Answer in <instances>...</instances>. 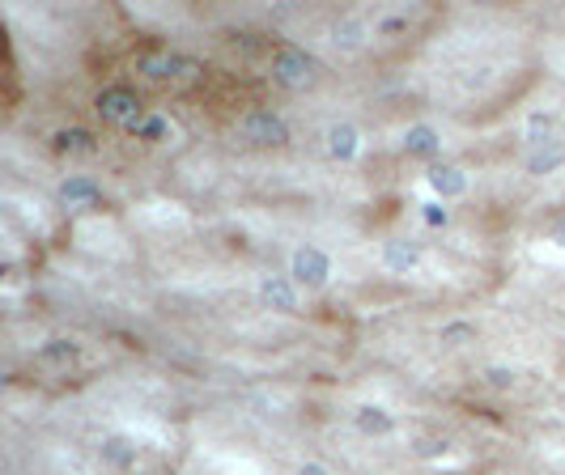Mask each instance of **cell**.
Instances as JSON below:
<instances>
[{
    "instance_id": "1",
    "label": "cell",
    "mask_w": 565,
    "mask_h": 475,
    "mask_svg": "<svg viewBox=\"0 0 565 475\" xmlns=\"http://www.w3.org/2000/svg\"><path fill=\"white\" fill-rule=\"evenodd\" d=\"M273 82L289 89V94H302V89H311L319 82V60L311 52H302V47H281L277 60H273Z\"/></svg>"
},
{
    "instance_id": "2",
    "label": "cell",
    "mask_w": 565,
    "mask_h": 475,
    "mask_svg": "<svg viewBox=\"0 0 565 475\" xmlns=\"http://www.w3.org/2000/svg\"><path fill=\"white\" fill-rule=\"evenodd\" d=\"M94 111L103 115V123H115V128H124V132H132L145 119L141 94L128 89V85H107V89L94 98Z\"/></svg>"
},
{
    "instance_id": "3",
    "label": "cell",
    "mask_w": 565,
    "mask_h": 475,
    "mask_svg": "<svg viewBox=\"0 0 565 475\" xmlns=\"http://www.w3.org/2000/svg\"><path fill=\"white\" fill-rule=\"evenodd\" d=\"M238 132L255 149H281V144H289V123L277 111H247L238 119Z\"/></svg>"
},
{
    "instance_id": "4",
    "label": "cell",
    "mask_w": 565,
    "mask_h": 475,
    "mask_svg": "<svg viewBox=\"0 0 565 475\" xmlns=\"http://www.w3.org/2000/svg\"><path fill=\"white\" fill-rule=\"evenodd\" d=\"M137 68L149 73L153 82H170V77H200L204 73V64L192 56H174V52H145L137 60Z\"/></svg>"
},
{
    "instance_id": "5",
    "label": "cell",
    "mask_w": 565,
    "mask_h": 475,
    "mask_svg": "<svg viewBox=\"0 0 565 475\" xmlns=\"http://www.w3.org/2000/svg\"><path fill=\"white\" fill-rule=\"evenodd\" d=\"M289 277L307 289H323L328 277H332V259L319 251V247H298L294 259H289Z\"/></svg>"
},
{
    "instance_id": "6",
    "label": "cell",
    "mask_w": 565,
    "mask_h": 475,
    "mask_svg": "<svg viewBox=\"0 0 565 475\" xmlns=\"http://www.w3.org/2000/svg\"><path fill=\"white\" fill-rule=\"evenodd\" d=\"M259 298H264V306L281 310V314H294V310H298V289H294V280H285V277L259 280Z\"/></svg>"
},
{
    "instance_id": "7",
    "label": "cell",
    "mask_w": 565,
    "mask_h": 475,
    "mask_svg": "<svg viewBox=\"0 0 565 475\" xmlns=\"http://www.w3.org/2000/svg\"><path fill=\"white\" fill-rule=\"evenodd\" d=\"M60 204H68V208H82V204H98L103 199V187L94 183V179H85V174H73V179H64L60 183Z\"/></svg>"
},
{
    "instance_id": "8",
    "label": "cell",
    "mask_w": 565,
    "mask_h": 475,
    "mask_svg": "<svg viewBox=\"0 0 565 475\" xmlns=\"http://www.w3.org/2000/svg\"><path fill=\"white\" fill-rule=\"evenodd\" d=\"M404 153H408V158H438V153H443V137H438L429 123H413V128L404 132Z\"/></svg>"
},
{
    "instance_id": "9",
    "label": "cell",
    "mask_w": 565,
    "mask_h": 475,
    "mask_svg": "<svg viewBox=\"0 0 565 475\" xmlns=\"http://www.w3.org/2000/svg\"><path fill=\"white\" fill-rule=\"evenodd\" d=\"M56 153H68V158H89V153H98V140L94 132H85V128H64L56 132Z\"/></svg>"
},
{
    "instance_id": "10",
    "label": "cell",
    "mask_w": 565,
    "mask_h": 475,
    "mask_svg": "<svg viewBox=\"0 0 565 475\" xmlns=\"http://www.w3.org/2000/svg\"><path fill=\"white\" fill-rule=\"evenodd\" d=\"M429 187L443 199H455L468 192V179H463V170H455V166H434L429 170Z\"/></svg>"
},
{
    "instance_id": "11",
    "label": "cell",
    "mask_w": 565,
    "mask_h": 475,
    "mask_svg": "<svg viewBox=\"0 0 565 475\" xmlns=\"http://www.w3.org/2000/svg\"><path fill=\"white\" fill-rule=\"evenodd\" d=\"M328 153H332L337 162H349V158L358 153V128H353V123H332V128H328Z\"/></svg>"
},
{
    "instance_id": "12",
    "label": "cell",
    "mask_w": 565,
    "mask_h": 475,
    "mask_svg": "<svg viewBox=\"0 0 565 475\" xmlns=\"http://www.w3.org/2000/svg\"><path fill=\"white\" fill-rule=\"evenodd\" d=\"M562 162H565L562 140H548V144H540V149H532V153H527V170H532V174H553Z\"/></svg>"
},
{
    "instance_id": "13",
    "label": "cell",
    "mask_w": 565,
    "mask_h": 475,
    "mask_svg": "<svg viewBox=\"0 0 565 475\" xmlns=\"http://www.w3.org/2000/svg\"><path fill=\"white\" fill-rule=\"evenodd\" d=\"M358 429L383 438V433H392V429H396V420L387 417L383 408H374V403H362V408H358Z\"/></svg>"
},
{
    "instance_id": "14",
    "label": "cell",
    "mask_w": 565,
    "mask_h": 475,
    "mask_svg": "<svg viewBox=\"0 0 565 475\" xmlns=\"http://www.w3.org/2000/svg\"><path fill=\"white\" fill-rule=\"evenodd\" d=\"M383 263L392 268V272H408V268H417V247H408V242H383Z\"/></svg>"
},
{
    "instance_id": "15",
    "label": "cell",
    "mask_w": 565,
    "mask_h": 475,
    "mask_svg": "<svg viewBox=\"0 0 565 475\" xmlns=\"http://www.w3.org/2000/svg\"><path fill=\"white\" fill-rule=\"evenodd\" d=\"M77 344L73 339H47L43 344V361H52V365H68V361H77Z\"/></svg>"
},
{
    "instance_id": "16",
    "label": "cell",
    "mask_w": 565,
    "mask_h": 475,
    "mask_svg": "<svg viewBox=\"0 0 565 475\" xmlns=\"http://www.w3.org/2000/svg\"><path fill=\"white\" fill-rule=\"evenodd\" d=\"M548 140H553V115L536 111L532 119H527V144L540 149V144H548Z\"/></svg>"
},
{
    "instance_id": "17",
    "label": "cell",
    "mask_w": 565,
    "mask_h": 475,
    "mask_svg": "<svg viewBox=\"0 0 565 475\" xmlns=\"http://www.w3.org/2000/svg\"><path fill=\"white\" fill-rule=\"evenodd\" d=\"M103 454H107V458H111V463H119V467H128V463H132V458H137V446H132V442H128V438H111V442H107V446H103Z\"/></svg>"
},
{
    "instance_id": "18",
    "label": "cell",
    "mask_w": 565,
    "mask_h": 475,
    "mask_svg": "<svg viewBox=\"0 0 565 475\" xmlns=\"http://www.w3.org/2000/svg\"><path fill=\"white\" fill-rule=\"evenodd\" d=\"M132 137L137 140H162L167 137V119H162V115H149V119H141V123L132 128Z\"/></svg>"
},
{
    "instance_id": "19",
    "label": "cell",
    "mask_w": 565,
    "mask_h": 475,
    "mask_svg": "<svg viewBox=\"0 0 565 475\" xmlns=\"http://www.w3.org/2000/svg\"><path fill=\"white\" fill-rule=\"evenodd\" d=\"M362 34H366V30L358 26V22H344V26H337V47L358 52V47H362Z\"/></svg>"
},
{
    "instance_id": "20",
    "label": "cell",
    "mask_w": 565,
    "mask_h": 475,
    "mask_svg": "<svg viewBox=\"0 0 565 475\" xmlns=\"http://www.w3.org/2000/svg\"><path fill=\"white\" fill-rule=\"evenodd\" d=\"M472 336H477L472 323H447V327H443V344H447V348H459L463 339H472Z\"/></svg>"
},
{
    "instance_id": "21",
    "label": "cell",
    "mask_w": 565,
    "mask_h": 475,
    "mask_svg": "<svg viewBox=\"0 0 565 475\" xmlns=\"http://www.w3.org/2000/svg\"><path fill=\"white\" fill-rule=\"evenodd\" d=\"M422 208H425V225H434V229H438V225L451 222V213H447L443 204H422Z\"/></svg>"
},
{
    "instance_id": "22",
    "label": "cell",
    "mask_w": 565,
    "mask_h": 475,
    "mask_svg": "<svg viewBox=\"0 0 565 475\" xmlns=\"http://www.w3.org/2000/svg\"><path fill=\"white\" fill-rule=\"evenodd\" d=\"M510 382H514V369H502V365H493V369H489V387H498V391H507Z\"/></svg>"
},
{
    "instance_id": "23",
    "label": "cell",
    "mask_w": 565,
    "mask_h": 475,
    "mask_svg": "<svg viewBox=\"0 0 565 475\" xmlns=\"http://www.w3.org/2000/svg\"><path fill=\"white\" fill-rule=\"evenodd\" d=\"M408 26V18H387L383 26H379V34H396V30H404Z\"/></svg>"
},
{
    "instance_id": "24",
    "label": "cell",
    "mask_w": 565,
    "mask_h": 475,
    "mask_svg": "<svg viewBox=\"0 0 565 475\" xmlns=\"http://www.w3.org/2000/svg\"><path fill=\"white\" fill-rule=\"evenodd\" d=\"M298 475H332V472H328V467H319V463H307V467H302Z\"/></svg>"
}]
</instances>
